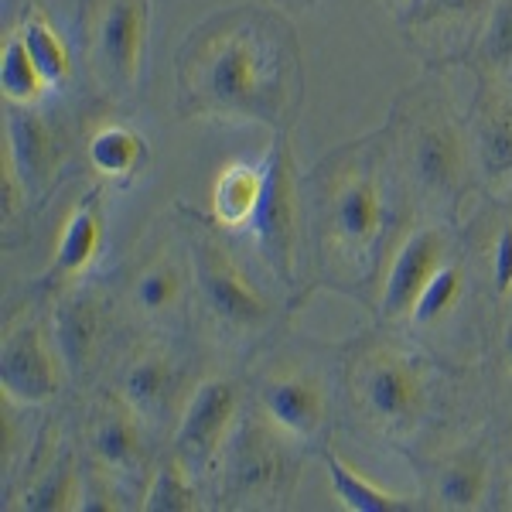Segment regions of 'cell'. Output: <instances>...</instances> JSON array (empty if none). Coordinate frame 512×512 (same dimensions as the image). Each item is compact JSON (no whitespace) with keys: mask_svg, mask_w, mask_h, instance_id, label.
<instances>
[{"mask_svg":"<svg viewBox=\"0 0 512 512\" xmlns=\"http://www.w3.org/2000/svg\"><path fill=\"white\" fill-rule=\"evenodd\" d=\"M291 24L260 7H233L195 28L175 55L181 106L226 120L280 127L301 93Z\"/></svg>","mask_w":512,"mask_h":512,"instance_id":"obj_1","label":"cell"},{"mask_svg":"<svg viewBox=\"0 0 512 512\" xmlns=\"http://www.w3.org/2000/svg\"><path fill=\"white\" fill-rule=\"evenodd\" d=\"M390 229V195L376 158H349L325 195V236L335 256L366 267Z\"/></svg>","mask_w":512,"mask_h":512,"instance_id":"obj_2","label":"cell"},{"mask_svg":"<svg viewBox=\"0 0 512 512\" xmlns=\"http://www.w3.org/2000/svg\"><path fill=\"white\" fill-rule=\"evenodd\" d=\"M294 461L287 458V437L267 417H239L222 448V485L239 506H267L291 485Z\"/></svg>","mask_w":512,"mask_h":512,"instance_id":"obj_3","label":"cell"},{"mask_svg":"<svg viewBox=\"0 0 512 512\" xmlns=\"http://www.w3.org/2000/svg\"><path fill=\"white\" fill-rule=\"evenodd\" d=\"M352 396L373 427L403 434L417 424L424 410V373L407 352L376 345L355 362Z\"/></svg>","mask_w":512,"mask_h":512,"instance_id":"obj_4","label":"cell"},{"mask_svg":"<svg viewBox=\"0 0 512 512\" xmlns=\"http://www.w3.org/2000/svg\"><path fill=\"white\" fill-rule=\"evenodd\" d=\"M250 229L270 274L291 284L297 267V236H301V205H297L291 151L280 137L263 158V195L250 219Z\"/></svg>","mask_w":512,"mask_h":512,"instance_id":"obj_5","label":"cell"},{"mask_svg":"<svg viewBox=\"0 0 512 512\" xmlns=\"http://www.w3.org/2000/svg\"><path fill=\"white\" fill-rule=\"evenodd\" d=\"M147 45V0H99L93 18V72L110 93H130Z\"/></svg>","mask_w":512,"mask_h":512,"instance_id":"obj_6","label":"cell"},{"mask_svg":"<svg viewBox=\"0 0 512 512\" xmlns=\"http://www.w3.org/2000/svg\"><path fill=\"white\" fill-rule=\"evenodd\" d=\"M239 403L243 393L233 379H205L188 396L175 431V454L198 475L209 468L226 448L229 434L239 424Z\"/></svg>","mask_w":512,"mask_h":512,"instance_id":"obj_7","label":"cell"},{"mask_svg":"<svg viewBox=\"0 0 512 512\" xmlns=\"http://www.w3.org/2000/svg\"><path fill=\"white\" fill-rule=\"evenodd\" d=\"M62 355L48 345L38 321L24 318L7 328L0 342V386L4 396L24 407L55 400L62 390Z\"/></svg>","mask_w":512,"mask_h":512,"instance_id":"obj_8","label":"cell"},{"mask_svg":"<svg viewBox=\"0 0 512 512\" xmlns=\"http://www.w3.org/2000/svg\"><path fill=\"white\" fill-rule=\"evenodd\" d=\"M195 280L209 318L226 332H256L270 321V304L256 287L239 274L219 246L205 243L195 256Z\"/></svg>","mask_w":512,"mask_h":512,"instance_id":"obj_9","label":"cell"},{"mask_svg":"<svg viewBox=\"0 0 512 512\" xmlns=\"http://www.w3.org/2000/svg\"><path fill=\"white\" fill-rule=\"evenodd\" d=\"M144 424L147 420L120 393H106L103 400L93 403L86 420V448L103 482L140 475V468H144Z\"/></svg>","mask_w":512,"mask_h":512,"instance_id":"obj_10","label":"cell"},{"mask_svg":"<svg viewBox=\"0 0 512 512\" xmlns=\"http://www.w3.org/2000/svg\"><path fill=\"white\" fill-rule=\"evenodd\" d=\"M260 414L287 441H315L325 431L328 400L321 383L304 369L284 366L270 373L260 386Z\"/></svg>","mask_w":512,"mask_h":512,"instance_id":"obj_11","label":"cell"},{"mask_svg":"<svg viewBox=\"0 0 512 512\" xmlns=\"http://www.w3.org/2000/svg\"><path fill=\"white\" fill-rule=\"evenodd\" d=\"M448 263V239L441 229L424 226L414 229L400 246H396L390 267L383 277V294H379V308L386 318H410L420 291L431 284V277Z\"/></svg>","mask_w":512,"mask_h":512,"instance_id":"obj_12","label":"cell"},{"mask_svg":"<svg viewBox=\"0 0 512 512\" xmlns=\"http://www.w3.org/2000/svg\"><path fill=\"white\" fill-rule=\"evenodd\" d=\"M410 171L431 195H454L465 181V144L444 113H427L410 134Z\"/></svg>","mask_w":512,"mask_h":512,"instance_id":"obj_13","label":"cell"},{"mask_svg":"<svg viewBox=\"0 0 512 512\" xmlns=\"http://www.w3.org/2000/svg\"><path fill=\"white\" fill-rule=\"evenodd\" d=\"M4 147L11 151L28 195H45L59 175V140L35 106H11L4 123Z\"/></svg>","mask_w":512,"mask_h":512,"instance_id":"obj_14","label":"cell"},{"mask_svg":"<svg viewBox=\"0 0 512 512\" xmlns=\"http://www.w3.org/2000/svg\"><path fill=\"white\" fill-rule=\"evenodd\" d=\"M106 332V308L93 291H69L52 315V338L65 369L82 373Z\"/></svg>","mask_w":512,"mask_h":512,"instance_id":"obj_15","label":"cell"},{"mask_svg":"<svg viewBox=\"0 0 512 512\" xmlns=\"http://www.w3.org/2000/svg\"><path fill=\"white\" fill-rule=\"evenodd\" d=\"M475 154L492 188H512V99L485 93L475 110Z\"/></svg>","mask_w":512,"mask_h":512,"instance_id":"obj_16","label":"cell"},{"mask_svg":"<svg viewBox=\"0 0 512 512\" xmlns=\"http://www.w3.org/2000/svg\"><path fill=\"white\" fill-rule=\"evenodd\" d=\"M175 359L158 345H147L130 355V362L120 373V396L137 410L144 420L161 417L175 396Z\"/></svg>","mask_w":512,"mask_h":512,"instance_id":"obj_17","label":"cell"},{"mask_svg":"<svg viewBox=\"0 0 512 512\" xmlns=\"http://www.w3.org/2000/svg\"><path fill=\"white\" fill-rule=\"evenodd\" d=\"M103 246V205H99V192L82 195L76 209L65 219L59 243H55L52 256V277L76 280L93 267Z\"/></svg>","mask_w":512,"mask_h":512,"instance_id":"obj_18","label":"cell"},{"mask_svg":"<svg viewBox=\"0 0 512 512\" xmlns=\"http://www.w3.org/2000/svg\"><path fill=\"white\" fill-rule=\"evenodd\" d=\"M263 195V164L233 161L219 171L212 185V219L226 229L250 226L256 205Z\"/></svg>","mask_w":512,"mask_h":512,"instance_id":"obj_19","label":"cell"},{"mask_svg":"<svg viewBox=\"0 0 512 512\" xmlns=\"http://www.w3.org/2000/svg\"><path fill=\"white\" fill-rule=\"evenodd\" d=\"M328 482H332L338 506L349 512H414L417 509V502H410L407 495L390 492L386 485L362 475L359 468H352L349 461L338 458V454H328Z\"/></svg>","mask_w":512,"mask_h":512,"instance_id":"obj_20","label":"cell"},{"mask_svg":"<svg viewBox=\"0 0 512 512\" xmlns=\"http://www.w3.org/2000/svg\"><path fill=\"white\" fill-rule=\"evenodd\" d=\"M147 161V144L137 130L110 123V127L96 130L89 140V164L99 178L110 181H130L144 168Z\"/></svg>","mask_w":512,"mask_h":512,"instance_id":"obj_21","label":"cell"},{"mask_svg":"<svg viewBox=\"0 0 512 512\" xmlns=\"http://www.w3.org/2000/svg\"><path fill=\"white\" fill-rule=\"evenodd\" d=\"M18 35L24 41V48H28V55L35 59V65L41 69V76H45L48 89L62 86V82L72 76L69 48H65L59 28H55V24L48 21V14L41 11V7L31 4L28 11L21 14Z\"/></svg>","mask_w":512,"mask_h":512,"instance_id":"obj_22","label":"cell"},{"mask_svg":"<svg viewBox=\"0 0 512 512\" xmlns=\"http://www.w3.org/2000/svg\"><path fill=\"white\" fill-rule=\"evenodd\" d=\"M82 482L76 472L72 454H59L52 465L41 472L35 482L28 485V492L21 495L18 509L28 512H65V509H82Z\"/></svg>","mask_w":512,"mask_h":512,"instance_id":"obj_23","label":"cell"},{"mask_svg":"<svg viewBox=\"0 0 512 512\" xmlns=\"http://www.w3.org/2000/svg\"><path fill=\"white\" fill-rule=\"evenodd\" d=\"M45 89H48L45 76H41L35 59L28 55L21 35L14 31L4 41V52H0V93H4L11 106H35L45 96Z\"/></svg>","mask_w":512,"mask_h":512,"instance_id":"obj_24","label":"cell"},{"mask_svg":"<svg viewBox=\"0 0 512 512\" xmlns=\"http://www.w3.org/2000/svg\"><path fill=\"white\" fill-rule=\"evenodd\" d=\"M144 509L147 512H192L198 509V492H195V472L178 458H164L154 468L151 482L144 492Z\"/></svg>","mask_w":512,"mask_h":512,"instance_id":"obj_25","label":"cell"},{"mask_svg":"<svg viewBox=\"0 0 512 512\" xmlns=\"http://www.w3.org/2000/svg\"><path fill=\"white\" fill-rule=\"evenodd\" d=\"M485 461L478 454H458L437 475V499L448 509H475L485 499Z\"/></svg>","mask_w":512,"mask_h":512,"instance_id":"obj_26","label":"cell"},{"mask_svg":"<svg viewBox=\"0 0 512 512\" xmlns=\"http://www.w3.org/2000/svg\"><path fill=\"white\" fill-rule=\"evenodd\" d=\"M181 301V270L175 260L158 256L151 260L134 280V304L144 315L161 318L168 311H175V304Z\"/></svg>","mask_w":512,"mask_h":512,"instance_id":"obj_27","label":"cell"},{"mask_svg":"<svg viewBox=\"0 0 512 512\" xmlns=\"http://www.w3.org/2000/svg\"><path fill=\"white\" fill-rule=\"evenodd\" d=\"M478 59L499 82H512V0H495L478 38Z\"/></svg>","mask_w":512,"mask_h":512,"instance_id":"obj_28","label":"cell"},{"mask_svg":"<svg viewBox=\"0 0 512 512\" xmlns=\"http://www.w3.org/2000/svg\"><path fill=\"white\" fill-rule=\"evenodd\" d=\"M461 294H465V274L454 263H444L431 277V284L420 291L414 311H410V321L414 325H434V321H441L444 315H451L458 308Z\"/></svg>","mask_w":512,"mask_h":512,"instance_id":"obj_29","label":"cell"},{"mask_svg":"<svg viewBox=\"0 0 512 512\" xmlns=\"http://www.w3.org/2000/svg\"><path fill=\"white\" fill-rule=\"evenodd\" d=\"M410 18L417 24H434V21H451V18H468V14L492 7L495 0H410Z\"/></svg>","mask_w":512,"mask_h":512,"instance_id":"obj_30","label":"cell"},{"mask_svg":"<svg viewBox=\"0 0 512 512\" xmlns=\"http://www.w3.org/2000/svg\"><path fill=\"white\" fill-rule=\"evenodd\" d=\"M24 195H28V188H24L18 175V164H14L7 147H0V205H4V222L21 216Z\"/></svg>","mask_w":512,"mask_h":512,"instance_id":"obj_31","label":"cell"},{"mask_svg":"<svg viewBox=\"0 0 512 512\" xmlns=\"http://www.w3.org/2000/svg\"><path fill=\"white\" fill-rule=\"evenodd\" d=\"M492 284L499 297L512 294V222L502 229L492 246Z\"/></svg>","mask_w":512,"mask_h":512,"instance_id":"obj_32","label":"cell"},{"mask_svg":"<svg viewBox=\"0 0 512 512\" xmlns=\"http://www.w3.org/2000/svg\"><path fill=\"white\" fill-rule=\"evenodd\" d=\"M506 359L512 362V325L506 328Z\"/></svg>","mask_w":512,"mask_h":512,"instance_id":"obj_33","label":"cell"},{"mask_svg":"<svg viewBox=\"0 0 512 512\" xmlns=\"http://www.w3.org/2000/svg\"><path fill=\"white\" fill-rule=\"evenodd\" d=\"M393 4H410V0H393Z\"/></svg>","mask_w":512,"mask_h":512,"instance_id":"obj_34","label":"cell"}]
</instances>
